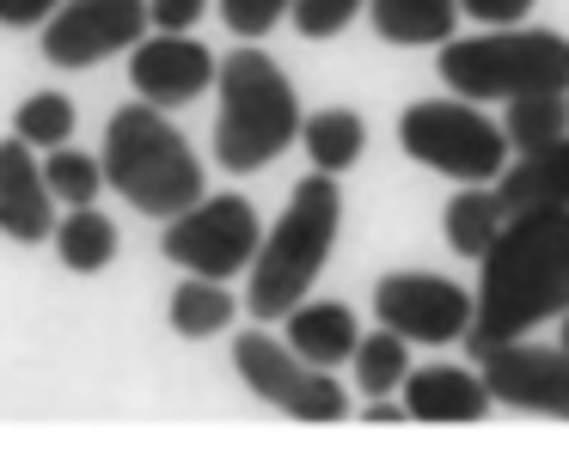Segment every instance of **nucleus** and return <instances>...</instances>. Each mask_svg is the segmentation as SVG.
<instances>
[{"instance_id": "nucleus-5", "label": "nucleus", "mask_w": 569, "mask_h": 464, "mask_svg": "<svg viewBox=\"0 0 569 464\" xmlns=\"http://www.w3.org/2000/svg\"><path fill=\"white\" fill-rule=\"evenodd\" d=\"M441 80L466 104H508L527 92H569V37L496 24L478 37H447Z\"/></svg>"}, {"instance_id": "nucleus-21", "label": "nucleus", "mask_w": 569, "mask_h": 464, "mask_svg": "<svg viewBox=\"0 0 569 464\" xmlns=\"http://www.w3.org/2000/svg\"><path fill=\"white\" fill-rule=\"evenodd\" d=\"M508 153H539V147L563 141L569 134V92H527V98H508Z\"/></svg>"}, {"instance_id": "nucleus-6", "label": "nucleus", "mask_w": 569, "mask_h": 464, "mask_svg": "<svg viewBox=\"0 0 569 464\" xmlns=\"http://www.w3.org/2000/svg\"><path fill=\"white\" fill-rule=\"evenodd\" d=\"M398 147L453 183H496L508 171V134L466 98H417L398 117Z\"/></svg>"}, {"instance_id": "nucleus-13", "label": "nucleus", "mask_w": 569, "mask_h": 464, "mask_svg": "<svg viewBox=\"0 0 569 464\" xmlns=\"http://www.w3.org/2000/svg\"><path fill=\"white\" fill-rule=\"evenodd\" d=\"M0 232L19 244H43L56 232V195L43 183V159L19 134L0 141Z\"/></svg>"}, {"instance_id": "nucleus-14", "label": "nucleus", "mask_w": 569, "mask_h": 464, "mask_svg": "<svg viewBox=\"0 0 569 464\" xmlns=\"http://www.w3.org/2000/svg\"><path fill=\"white\" fill-rule=\"evenodd\" d=\"M398 391H405L410 422H483L496 403L483 373H466V366H417Z\"/></svg>"}, {"instance_id": "nucleus-18", "label": "nucleus", "mask_w": 569, "mask_h": 464, "mask_svg": "<svg viewBox=\"0 0 569 464\" xmlns=\"http://www.w3.org/2000/svg\"><path fill=\"white\" fill-rule=\"evenodd\" d=\"M502 220H508V208L496 202V183H459V195L447 202L441 226H447V244H453L459 256H471V263H478V256L496 244Z\"/></svg>"}, {"instance_id": "nucleus-22", "label": "nucleus", "mask_w": 569, "mask_h": 464, "mask_svg": "<svg viewBox=\"0 0 569 464\" xmlns=\"http://www.w3.org/2000/svg\"><path fill=\"white\" fill-rule=\"evenodd\" d=\"M56 251H62V263L74 269V275H99V269L117 263V220L99 214V208H74V214L56 226Z\"/></svg>"}, {"instance_id": "nucleus-30", "label": "nucleus", "mask_w": 569, "mask_h": 464, "mask_svg": "<svg viewBox=\"0 0 569 464\" xmlns=\"http://www.w3.org/2000/svg\"><path fill=\"white\" fill-rule=\"evenodd\" d=\"M62 0H0V24L7 31H26V24H43Z\"/></svg>"}, {"instance_id": "nucleus-12", "label": "nucleus", "mask_w": 569, "mask_h": 464, "mask_svg": "<svg viewBox=\"0 0 569 464\" xmlns=\"http://www.w3.org/2000/svg\"><path fill=\"white\" fill-rule=\"evenodd\" d=\"M214 68H221V61H214L190 31H153L129 49V85H136V98L153 110H178V104H190V98H202L214 85Z\"/></svg>"}, {"instance_id": "nucleus-7", "label": "nucleus", "mask_w": 569, "mask_h": 464, "mask_svg": "<svg viewBox=\"0 0 569 464\" xmlns=\"http://www.w3.org/2000/svg\"><path fill=\"white\" fill-rule=\"evenodd\" d=\"M258 239H263V226H258V208H251L246 195H202L184 214L166 220L160 251L172 256L184 275L227 281V275H239V269H251Z\"/></svg>"}, {"instance_id": "nucleus-10", "label": "nucleus", "mask_w": 569, "mask_h": 464, "mask_svg": "<svg viewBox=\"0 0 569 464\" xmlns=\"http://www.w3.org/2000/svg\"><path fill=\"white\" fill-rule=\"evenodd\" d=\"M373 317L405 342L441 349L471 330V293L447 275H429V269H398V275L373 281Z\"/></svg>"}, {"instance_id": "nucleus-27", "label": "nucleus", "mask_w": 569, "mask_h": 464, "mask_svg": "<svg viewBox=\"0 0 569 464\" xmlns=\"http://www.w3.org/2000/svg\"><path fill=\"white\" fill-rule=\"evenodd\" d=\"M214 7H221L227 31L246 37V43H258L263 31H276V24L288 19V7H295V0H214Z\"/></svg>"}, {"instance_id": "nucleus-32", "label": "nucleus", "mask_w": 569, "mask_h": 464, "mask_svg": "<svg viewBox=\"0 0 569 464\" xmlns=\"http://www.w3.org/2000/svg\"><path fill=\"white\" fill-rule=\"evenodd\" d=\"M563 349H569V312H563Z\"/></svg>"}, {"instance_id": "nucleus-26", "label": "nucleus", "mask_w": 569, "mask_h": 464, "mask_svg": "<svg viewBox=\"0 0 569 464\" xmlns=\"http://www.w3.org/2000/svg\"><path fill=\"white\" fill-rule=\"evenodd\" d=\"M368 12V0H295L288 7V19H295L300 37H312V43H325V37L349 31V24Z\"/></svg>"}, {"instance_id": "nucleus-15", "label": "nucleus", "mask_w": 569, "mask_h": 464, "mask_svg": "<svg viewBox=\"0 0 569 464\" xmlns=\"http://www.w3.org/2000/svg\"><path fill=\"white\" fill-rule=\"evenodd\" d=\"M282 324H288V349H295L300 361H312V366L349 361L356 342H361V324H356V312H349L343 300H300L295 312H282Z\"/></svg>"}, {"instance_id": "nucleus-11", "label": "nucleus", "mask_w": 569, "mask_h": 464, "mask_svg": "<svg viewBox=\"0 0 569 464\" xmlns=\"http://www.w3.org/2000/svg\"><path fill=\"white\" fill-rule=\"evenodd\" d=\"M478 373L490 385L496 403L508 410H532V415H557L569 422V349H539V342H496L478 354Z\"/></svg>"}, {"instance_id": "nucleus-1", "label": "nucleus", "mask_w": 569, "mask_h": 464, "mask_svg": "<svg viewBox=\"0 0 569 464\" xmlns=\"http://www.w3.org/2000/svg\"><path fill=\"white\" fill-rule=\"evenodd\" d=\"M569 312V208L539 202L502 220L496 244L478 256V293H471V330L459 342L478 361L496 342L527 336L532 324Z\"/></svg>"}, {"instance_id": "nucleus-23", "label": "nucleus", "mask_w": 569, "mask_h": 464, "mask_svg": "<svg viewBox=\"0 0 569 464\" xmlns=\"http://www.w3.org/2000/svg\"><path fill=\"white\" fill-rule=\"evenodd\" d=\"M356 385L368 391V397H386V391H398L405 385V373H410V342L398 336V330H373V336H361L356 342Z\"/></svg>"}, {"instance_id": "nucleus-28", "label": "nucleus", "mask_w": 569, "mask_h": 464, "mask_svg": "<svg viewBox=\"0 0 569 464\" xmlns=\"http://www.w3.org/2000/svg\"><path fill=\"white\" fill-rule=\"evenodd\" d=\"M209 12V0H148V24L153 31H190Z\"/></svg>"}, {"instance_id": "nucleus-31", "label": "nucleus", "mask_w": 569, "mask_h": 464, "mask_svg": "<svg viewBox=\"0 0 569 464\" xmlns=\"http://www.w3.org/2000/svg\"><path fill=\"white\" fill-rule=\"evenodd\" d=\"M361 415H368V422H405V410H392V403H380V397H373V410H361Z\"/></svg>"}, {"instance_id": "nucleus-2", "label": "nucleus", "mask_w": 569, "mask_h": 464, "mask_svg": "<svg viewBox=\"0 0 569 464\" xmlns=\"http://www.w3.org/2000/svg\"><path fill=\"white\" fill-rule=\"evenodd\" d=\"M337 226H343V190H337L331 171H312V178L295 183L282 220L258 239V256H251V288H246V312L251 317H282L295 312L312 293L319 269L331 263Z\"/></svg>"}, {"instance_id": "nucleus-29", "label": "nucleus", "mask_w": 569, "mask_h": 464, "mask_svg": "<svg viewBox=\"0 0 569 464\" xmlns=\"http://www.w3.org/2000/svg\"><path fill=\"white\" fill-rule=\"evenodd\" d=\"M459 12H466V19H478V24H520L532 12V0H459Z\"/></svg>"}, {"instance_id": "nucleus-16", "label": "nucleus", "mask_w": 569, "mask_h": 464, "mask_svg": "<svg viewBox=\"0 0 569 464\" xmlns=\"http://www.w3.org/2000/svg\"><path fill=\"white\" fill-rule=\"evenodd\" d=\"M496 202H502L508 214L539 208V202H563L569 208V134L551 141V147H539V153H520V165L508 159V171L496 178Z\"/></svg>"}, {"instance_id": "nucleus-9", "label": "nucleus", "mask_w": 569, "mask_h": 464, "mask_svg": "<svg viewBox=\"0 0 569 464\" xmlns=\"http://www.w3.org/2000/svg\"><path fill=\"white\" fill-rule=\"evenodd\" d=\"M148 0H62L56 19H43V61L50 68H92L104 56H123L148 37Z\"/></svg>"}, {"instance_id": "nucleus-20", "label": "nucleus", "mask_w": 569, "mask_h": 464, "mask_svg": "<svg viewBox=\"0 0 569 464\" xmlns=\"http://www.w3.org/2000/svg\"><path fill=\"white\" fill-rule=\"evenodd\" d=\"M166 312H172V330L190 342L202 336H221L227 324H233V293H227V281H209V275H184L172 288V300H166Z\"/></svg>"}, {"instance_id": "nucleus-17", "label": "nucleus", "mask_w": 569, "mask_h": 464, "mask_svg": "<svg viewBox=\"0 0 569 464\" xmlns=\"http://www.w3.org/2000/svg\"><path fill=\"white\" fill-rule=\"evenodd\" d=\"M368 19L392 49H422L459 31V0H368Z\"/></svg>"}, {"instance_id": "nucleus-19", "label": "nucleus", "mask_w": 569, "mask_h": 464, "mask_svg": "<svg viewBox=\"0 0 569 464\" xmlns=\"http://www.w3.org/2000/svg\"><path fill=\"white\" fill-rule=\"evenodd\" d=\"M300 147H307V159L319 171H349L361 159V147H368V122L356 117V110L331 104V110H312V117H300Z\"/></svg>"}, {"instance_id": "nucleus-25", "label": "nucleus", "mask_w": 569, "mask_h": 464, "mask_svg": "<svg viewBox=\"0 0 569 464\" xmlns=\"http://www.w3.org/2000/svg\"><path fill=\"white\" fill-rule=\"evenodd\" d=\"M13 134L26 147H62L68 134H74V98L62 92H31L26 104H19L13 117Z\"/></svg>"}, {"instance_id": "nucleus-8", "label": "nucleus", "mask_w": 569, "mask_h": 464, "mask_svg": "<svg viewBox=\"0 0 569 464\" xmlns=\"http://www.w3.org/2000/svg\"><path fill=\"white\" fill-rule=\"evenodd\" d=\"M233 366L263 403H276L295 422H343L349 415V391L331 379V366L300 361L288 342L263 336V330H246L233 336Z\"/></svg>"}, {"instance_id": "nucleus-24", "label": "nucleus", "mask_w": 569, "mask_h": 464, "mask_svg": "<svg viewBox=\"0 0 569 464\" xmlns=\"http://www.w3.org/2000/svg\"><path fill=\"white\" fill-rule=\"evenodd\" d=\"M43 183H50V195L56 202H68V208H87L92 195H99V183H104V165L92 153H80V147H50V159H43Z\"/></svg>"}, {"instance_id": "nucleus-4", "label": "nucleus", "mask_w": 569, "mask_h": 464, "mask_svg": "<svg viewBox=\"0 0 569 464\" xmlns=\"http://www.w3.org/2000/svg\"><path fill=\"white\" fill-rule=\"evenodd\" d=\"M221 85V117H214V165L227 171H258L282 159L300 141V98L288 73L263 56L258 43H239L214 68Z\"/></svg>"}, {"instance_id": "nucleus-3", "label": "nucleus", "mask_w": 569, "mask_h": 464, "mask_svg": "<svg viewBox=\"0 0 569 464\" xmlns=\"http://www.w3.org/2000/svg\"><path fill=\"white\" fill-rule=\"evenodd\" d=\"M104 183L123 195L136 214H184L190 202H202V165L190 153V141L172 129V117H160L153 104H123L104 122Z\"/></svg>"}]
</instances>
